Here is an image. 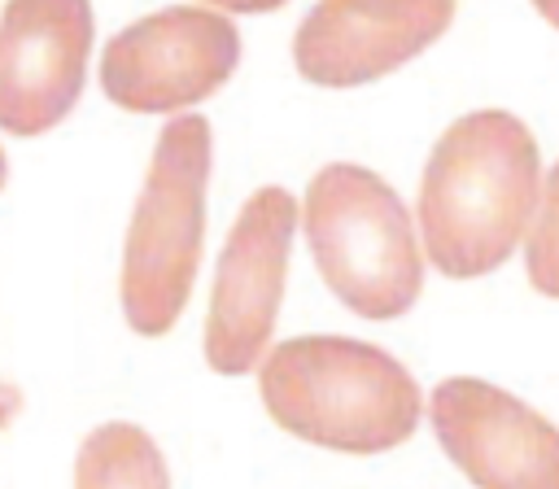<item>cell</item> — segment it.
Listing matches in <instances>:
<instances>
[{
  "mask_svg": "<svg viewBox=\"0 0 559 489\" xmlns=\"http://www.w3.org/2000/svg\"><path fill=\"white\" fill-rule=\"evenodd\" d=\"M524 262H528L533 288L546 293V297H559V162L546 175V192H542V205H537V227L528 236Z\"/></svg>",
  "mask_w": 559,
  "mask_h": 489,
  "instance_id": "11",
  "label": "cell"
},
{
  "mask_svg": "<svg viewBox=\"0 0 559 489\" xmlns=\"http://www.w3.org/2000/svg\"><path fill=\"white\" fill-rule=\"evenodd\" d=\"M306 240L328 288L362 319H397L419 301L424 258L402 196L367 166L332 162L306 188Z\"/></svg>",
  "mask_w": 559,
  "mask_h": 489,
  "instance_id": "4",
  "label": "cell"
},
{
  "mask_svg": "<svg viewBox=\"0 0 559 489\" xmlns=\"http://www.w3.org/2000/svg\"><path fill=\"white\" fill-rule=\"evenodd\" d=\"M293 231L297 201L284 188H258L236 214L205 314V362L218 375H245L258 367L275 332Z\"/></svg>",
  "mask_w": 559,
  "mask_h": 489,
  "instance_id": "6",
  "label": "cell"
},
{
  "mask_svg": "<svg viewBox=\"0 0 559 489\" xmlns=\"http://www.w3.org/2000/svg\"><path fill=\"white\" fill-rule=\"evenodd\" d=\"M428 419L476 489H559V428L515 393L450 375L432 389Z\"/></svg>",
  "mask_w": 559,
  "mask_h": 489,
  "instance_id": "7",
  "label": "cell"
},
{
  "mask_svg": "<svg viewBox=\"0 0 559 489\" xmlns=\"http://www.w3.org/2000/svg\"><path fill=\"white\" fill-rule=\"evenodd\" d=\"M271 419L323 450L384 454L419 428V384L411 371L349 336H293L258 371Z\"/></svg>",
  "mask_w": 559,
  "mask_h": 489,
  "instance_id": "2",
  "label": "cell"
},
{
  "mask_svg": "<svg viewBox=\"0 0 559 489\" xmlns=\"http://www.w3.org/2000/svg\"><path fill=\"white\" fill-rule=\"evenodd\" d=\"M210 183V122L179 114L162 127L122 249V314L140 336H162L188 306Z\"/></svg>",
  "mask_w": 559,
  "mask_h": 489,
  "instance_id": "3",
  "label": "cell"
},
{
  "mask_svg": "<svg viewBox=\"0 0 559 489\" xmlns=\"http://www.w3.org/2000/svg\"><path fill=\"white\" fill-rule=\"evenodd\" d=\"M210 4H218V9H227V13H271V9H280L284 0H210Z\"/></svg>",
  "mask_w": 559,
  "mask_h": 489,
  "instance_id": "12",
  "label": "cell"
},
{
  "mask_svg": "<svg viewBox=\"0 0 559 489\" xmlns=\"http://www.w3.org/2000/svg\"><path fill=\"white\" fill-rule=\"evenodd\" d=\"M74 489H170L157 441L135 424H100L74 458Z\"/></svg>",
  "mask_w": 559,
  "mask_h": 489,
  "instance_id": "10",
  "label": "cell"
},
{
  "mask_svg": "<svg viewBox=\"0 0 559 489\" xmlns=\"http://www.w3.org/2000/svg\"><path fill=\"white\" fill-rule=\"evenodd\" d=\"M92 52L87 0H9L0 13V127L52 131L79 100Z\"/></svg>",
  "mask_w": 559,
  "mask_h": 489,
  "instance_id": "8",
  "label": "cell"
},
{
  "mask_svg": "<svg viewBox=\"0 0 559 489\" xmlns=\"http://www.w3.org/2000/svg\"><path fill=\"white\" fill-rule=\"evenodd\" d=\"M537 4V13L550 22V26H559V0H533Z\"/></svg>",
  "mask_w": 559,
  "mask_h": 489,
  "instance_id": "13",
  "label": "cell"
},
{
  "mask_svg": "<svg viewBox=\"0 0 559 489\" xmlns=\"http://www.w3.org/2000/svg\"><path fill=\"white\" fill-rule=\"evenodd\" d=\"M542 166L533 131L507 109L463 114L437 140L419 183V231L450 279L498 271L537 210Z\"/></svg>",
  "mask_w": 559,
  "mask_h": 489,
  "instance_id": "1",
  "label": "cell"
},
{
  "mask_svg": "<svg viewBox=\"0 0 559 489\" xmlns=\"http://www.w3.org/2000/svg\"><path fill=\"white\" fill-rule=\"evenodd\" d=\"M240 61L236 26L214 9H157L105 44L100 87L131 114H175L214 96Z\"/></svg>",
  "mask_w": 559,
  "mask_h": 489,
  "instance_id": "5",
  "label": "cell"
},
{
  "mask_svg": "<svg viewBox=\"0 0 559 489\" xmlns=\"http://www.w3.org/2000/svg\"><path fill=\"white\" fill-rule=\"evenodd\" d=\"M459 0H319L293 35L301 79L358 87L393 74L445 35Z\"/></svg>",
  "mask_w": 559,
  "mask_h": 489,
  "instance_id": "9",
  "label": "cell"
},
{
  "mask_svg": "<svg viewBox=\"0 0 559 489\" xmlns=\"http://www.w3.org/2000/svg\"><path fill=\"white\" fill-rule=\"evenodd\" d=\"M4 179H9V162H4V148H0V188H4Z\"/></svg>",
  "mask_w": 559,
  "mask_h": 489,
  "instance_id": "14",
  "label": "cell"
}]
</instances>
